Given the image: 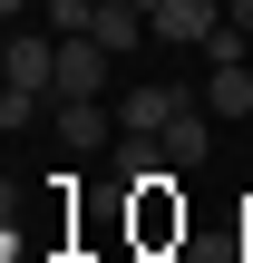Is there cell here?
<instances>
[{
  "label": "cell",
  "instance_id": "7a4b0ae2",
  "mask_svg": "<svg viewBox=\"0 0 253 263\" xmlns=\"http://www.w3.org/2000/svg\"><path fill=\"white\" fill-rule=\"evenodd\" d=\"M59 98H107V49L98 39H59Z\"/></svg>",
  "mask_w": 253,
  "mask_h": 263
},
{
  "label": "cell",
  "instance_id": "277c9868",
  "mask_svg": "<svg viewBox=\"0 0 253 263\" xmlns=\"http://www.w3.org/2000/svg\"><path fill=\"white\" fill-rule=\"evenodd\" d=\"M224 29V0H156V39H176V49H205Z\"/></svg>",
  "mask_w": 253,
  "mask_h": 263
},
{
  "label": "cell",
  "instance_id": "6da1fadb",
  "mask_svg": "<svg viewBox=\"0 0 253 263\" xmlns=\"http://www.w3.org/2000/svg\"><path fill=\"white\" fill-rule=\"evenodd\" d=\"M0 88L10 98H59V29H10V49H0Z\"/></svg>",
  "mask_w": 253,
  "mask_h": 263
},
{
  "label": "cell",
  "instance_id": "9c48e42d",
  "mask_svg": "<svg viewBox=\"0 0 253 263\" xmlns=\"http://www.w3.org/2000/svg\"><path fill=\"white\" fill-rule=\"evenodd\" d=\"M224 20H234V29H253V0H224Z\"/></svg>",
  "mask_w": 253,
  "mask_h": 263
},
{
  "label": "cell",
  "instance_id": "52a82bcc",
  "mask_svg": "<svg viewBox=\"0 0 253 263\" xmlns=\"http://www.w3.org/2000/svg\"><path fill=\"white\" fill-rule=\"evenodd\" d=\"M98 107H107V98H59V107H49V127H59V146H68V156H88V146L107 137V117H98Z\"/></svg>",
  "mask_w": 253,
  "mask_h": 263
},
{
  "label": "cell",
  "instance_id": "ba28073f",
  "mask_svg": "<svg viewBox=\"0 0 253 263\" xmlns=\"http://www.w3.org/2000/svg\"><path fill=\"white\" fill-rule=\"evenodd\" d=\"M205 107H215V117H253V59L205 68Z\"/></svg>",
  "mask_w": 253,
  "mask_h": 263
},
{
  "label": "cell",
  "instance_id": "8992f818",
  "mask_svg": "<svg viewBox=\"0 0 253 263\" xmlns=\"http://www.w3.org/2000/svg\"><path fill=\"white\" fill-rule=\"evenodd\" d=\"M88 39H98V49H107V59H127V49H137V39H156V20H146V10H137V0H107V10H98V29H88Z\"/></svg>",
  "mask_w": 253,
  "mask_h": 263
},
{
  "label": "cell",
  "instance_id": "8fae6325",
  "mask_svg": "<svg viewBox=\"0 0 253 263\" xmlns=\"http://www.w3.org/2000/svg\"><path fill=\"white\" fill-rule=\"evenodd\" d=\"M98 10H107V0H98Z\"/></svg>",
  "mask_w": 253,
  "mask_h": 263
},
{
  "label": "cell",
  "instance_id": "30bf717a",
  "mask_svg": "<svg viewBox=\"0 0 253 263\" xmlns=\"http://www.w3.org/2000/svg\"><path fill=\"white\" fill-rule=\"evenodd\" d=\"M0 10H10V29H20V20H29V10H39V0H0Z\"/></svg>",
  "mask_w": 253,
  "mask_h": 263
},
{
  "label": "cell",
  "instance_id": "5b68a950",
  "mask_svg": "<svg viewBox=\"0 0 253 263\" xmlns=\"http://www.w3.org/2000/svg\"><path fill=\"white\" fill-rule=\"evenodd\" d=\"M176 107H185V88H127L117 98V137H166Z\"/></svg>",
  "mask_w": 253,
  "mask_h": 263
},
{
  "label": "cell",
  "instance_id": "3957f363",
  "mask_svg": "<svg viewBox=\"0 0 253 263\" xmlns=\"http://www.w3.org/2000/svg\"><path fill=\"white\" fill-rule=\"evenodd\" d=\"M156 146H166V166H176V176H195V166H205V146H215V127H205V98H185V107L166 117V137H156Z\"/></svg>",
  "mask_w": 253,
  "mask_h": 263
}]
</instances>
